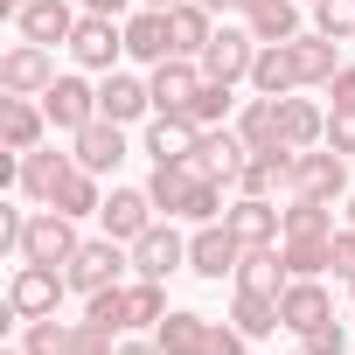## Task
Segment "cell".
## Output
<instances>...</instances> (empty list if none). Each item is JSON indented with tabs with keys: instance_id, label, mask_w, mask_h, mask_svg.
Segmentation results:
<instances>
[{
	"instance_id": "obj_43",
	"label": "cell",
	"mask_w": 355,
	"mask_h": 355,
	"mask_svg": "<svg viewBox=\"0 0 355 355\" xmlns=\"http://www.w3.org/2000/svg\"><path fill=\"white\" fill-rule=\"evenodd\" d=\"M244 348H251V334H244L237 320H230V327H223V320H209V334H202V355H244Z\"/></svg>"
},
{
	"instance_id": "obj_1",
	"label": "cell",
	"mask_w": 355,
	"mask_h": 355,
	"mask_svg": "<svg viewBox=\"0 0 355 355\" xmlns=\"http://www.w3.org/2000/svg\"><path fill=\"white\" fill-rule=\"evenodd\" d=\"M146 196H153L160 216H182V223H223V209H230L223 202L230 182H209L196 160H160L146 174Z\"/></svg>"
},
{
	"instance_id": "obj_3",
	"label": "cell",
	"mask_w": 355,
	"mask_h": 355,
	"mask_svg": "<svg viewBox=\"0 0 355 355\" xmlns=\"http://www.w3.org/2000/svg\"><path fill=\"white\" fill-rule=\"evenodd\" d=\"M125 265H132V244H119V237H84L77 244V258L63 265L70 272V293H105V286H119L125 279Z\"/></svg>"
},
{
	"instance_id": "obj_25",
	"label": "cell",
	"mask_w": 355,
	"mask_h": 355,
	"mask_svg": "<svg viewBox=\"0 0 355 355\" xmlns=\"http://www.w3.org/2000/svg\"><path fill=\"white\" fill-rule=\"evenodd\" d=\"M251 91H258V98H293V91H300V63H293V42H258V63H251Z\"/></svg>"
},
{
	"instance_id": "obj_45",
	"label": "cell",
	"mask_w": 355,
	"mask_h": 355,
	"mask_svg": "<svg viewBox=\"0 0 355 355\" xmlns=\"http://www.w3.org/2000/svg\"><path fill=\"white\" fill-rule=\"evenodd\" d=\"M112 348H119V334H105V327L77 320V341H70V355H112Z\"/></svg>"
},
{
	"instance_id": "obj_7",
	"label": "cell",
	"mask_w": 355,
	"mask_h": 355,
	"mask_svg": "<svg viewBox=\"0 0 355 355\" xmlns=\"http://www.w3.org/2000/svg\"><path fill=\"white\" fill-rule=\"evenodd\" d=\"M70 56H77V70H119V56H125V21L119 15H84L77 21V35H70Z\"/></svg>"
},
{
	"instance_id": "obj_27",
	"label": "cell",
	"mask_w": 355,
	"mask_h": 355,
	"mask_svg": "<svg viewBox=\"0 0 355 355\" xmlns=\"http://www.w3.org/2000/svg\"><path fill=\"white\" fill-rule=\"evenodd\" d=\"M237 132H244L251 153H279V146H286V139H279V98H258V91H251V98L237 105ZM286 153H293V146H286Z\"/></svg>"
},
{
	"instance_id": "obj_39",
	"label": "cell",
	"mask_w": 355,
	"mask_h": 355,
	"mask_svg": "<svg viewBox=\"0 0 355 355\" xmlns=\"http://www.w3.org/2000/svg\"><path fill=\"white\" fill-rule=\"evenodd\" d=\"M84 320H91V327H105V334H125V286L91 293V300H84Z\"/></svg>"
},
{
	"instance_id": "obj_35",
	"label": "cell",
	"mask_w": 355,
	"mask_h": 355,
	"mask_svg": "<svg viewBox=\"0 0 355 355\" xmlns=\"http://www.w3.org/2000/svg\"><path fill=\"white\" fill-rule=\"evenodd\" d=\"M300 237H334V202L293 196V202H286V237H279V244H300Z\"/></svg>"
},
{
	"instance_id": "obj_33",
	"label": "cell",
	"mask_w": 355,
	"mask_h": 355,
	"mask_svg": "<svg viewBox=\"0 0 355 355\" xmlns=\"http://www.w3.org/2000/svg\"><path fill=\"white\" fill-rule=\"evenodd\" d=\"M230 320H237L251 341H265V334H279V327H286V320H279V300H272V293H244V286L230 293Z\"/></svg>"
},
{
	"instance_id": "obj_15",
	"label": "cell",
	"mask_w": 355,
	"mask_h": 355,
	"mask_svg": "<svg viewBox=\"0 0 355 355\" xmlns=\"http://www.w3.org/2000/svg\"><path fill=\"white\" fill-rule=\"evenodd\" d=\"M98 223H105V237H119V244H139V237L160 223V209H153V196H146V189H119V182H112V196H105Z\"/></svg>"
},
{
	"instance_id": "obj_44",
	"label": "cell",
	"mask_w": 355,
	"mask_h": 355,
	"mask_svg": "<svg viewBox=\"0 0 355 355\" xmlns=\"http://www.w3.org/2000/svg\"><path fill=\"white\" fill-rule=\"evenodd\" d=\"M327 272H334V279H355V230H348V223L327 237Z\"/></svg>"
},
{
	"instance_id": "obj_14",
	"label": "cell",
	"mask_w": 355,
	"mask_h": 355,
	"mask_svg": "<svg viewBox=\"0 0 355 355\" xmlns=\"http://www.w3.org/2000/svg\"><path fill=\"white\" fill-rule=\"evenodd\" d=\"M98 119H119V125L153 119V84L132 77V70H105L98 77Z\"/></svg>"
},
{
	"instance_id": "obj_57",
	"label": "cell",
	"mask_w": 355,
	"mask_h": 355,
	"mask_svg": "<svg viewBox=\"0 0 355 355\" xmlns=\"http://www.w3.org/2000/svg\"><path fill=\"white\" fill-rule=\"evenodd\" d=\"M0 355H28V348H0Z\"/></svg>"
},
{
	"instance_id": "obj_36",
	"label": "cell",
	"mask_w": 355,
	"mask_h": 355,
	"mask_svg": "<svg viewBox=\"0 0 355 355\" xmlns=\"http://www.w3.org/2000/svg\"><path fill=\"white\" fill-rule=\"evenodd\" d=\"M160 313H167L160 279H132V286H125V334H132V327H160Z\"/></svg>"
},
{
	"instance_id": "obj_21",
	"label": "cell",
	"mask_w": 355,
	"mask_h": 355,
	"mask_svg": "<svg viewBox=\"0 0 355 355\" xmlns=\"http://www.w3.org/2000/svg\"><path fill=\"white\" fill-rule=\"evenodd\" d=\"M70 167H77V153H56V146H35V153H21V182H15V189H21L28 202H42V209H49Z\"/></svg>"
},
{
	"instance_id": "obj_26",
	"label": "cell",
	"mask_w": 355,
	"mask_h": 355,
	"mask_svg": "<svg viewBox=\"0 0 355 355\" xmlns=\"http://www.w3.org/2000/svg\"><path fill=\"white\" fill-rule=\"evenodd\" d=\"M293 63H300V91H327V77L341 70V42L334 35H320V28H306V35H293Z\"/></svg>"
},
{
	"instance_id": "obj_8",
	"label": "cell",
	"mask_w": 355,
	"mask_h": 355,
	"mask_svg": "<svg viewBox=\"0 0 355 355\" xmlns=\"http://www.w3.org/2000/svg\"><path fill=\"white\" fill-rule=\"evenodd\" d=\"M223 230H230L244 251H265V244L286 237V209H279L272 196H237V202L223 209Z\"/></svg>"
},
{
	"instance_id": "obj_48",
	"label": "cell",
	"mask_w": 355,
	"mask_h": 355,
	"mask_svg": "<svg viewBox=\"0 0 355 355\" xmlns=\"http://www.w3.org/2000/svg\"><path fill=\"white\" fill-rule=\"evenodd\" d=\"M21 230H28V209H0V251L21 258Z\"/></svg>"
},
{
	"instance_id": "obj_4",
	"label": "cell",
	"mask_w": 355,
	"mask_h": 355,
	"mask_svg": "<svg viewBox=\"0 0 355 355\" xmlns=\"http://www.w3.org/2000/svg\"><path fill=\"white\" fill-rule=\"evenodd\" d=\"M286 196H313V202H348V160L334 146H306L293 153V189Z\"/></svg>"
},
{
	"instance_id": "obj_46",
	"label": "cell",
	"mask_w": 355,
	"mask_h": 355,
	"mask_svg": "<svg viewBox=\"0 0 355 355\" xmlns=\"http://www.w3.org/2000/svg\"><path fill=\"white\" fill-rule=\"evenodd\" d=\"M327 146H334L341 160L355 153V112H327Z\"/></svg>"
},
{
	"instance_id": "obj_28",
	"label": "cell",
	"mask_w": 355,
	"mask_h": 355,
	"mask_svg": "<svg viewBox=\"0 0 355 355\" xmlns=\"http://www.w3.org/2000/svg\"><path fill=\"white\" fill-rule=\"evenodd\" d=\"M202 334H209V313H196V306H167L153 327L160 355H202Z\"/></svg>"
},
{
	"instance_id": "obj_52",
	"label": "cell",
	"mask_w": 355,
	"mask_h": 355,
	"mask_svg": "<svg viewBox=\"0 0 355 355\" xmlns=\"http://www.w3.org/2000/svg\"><path fill=\"white\" fill-rule=\"evenodd\" d=\"M258 8H265V0H237V15H258Z\"/></svg>"
},
{
	"instance_id": "obj_34",
	"label": "cell",
	"mask_w": 355,
	"mask_h": 355,
	"mask_svg": "<svg viewBox=\"0 0 355 355\" xmlns=\"http://www.w3.org/2000/svg\"><path fill=\"white\" fill-rule=\"evenodd\" d=\"M300 8H306V0H265L258 15H244V28H251L258 42H293V35H306V28H300Z\"/></svg>"
},
{
	"instance_id": "obj_50",
	"label": "cell",
	"mask_w": 355,
	"mask_h": 355,
	"mask_svg": "<svg viewBox=\"0 0 355 355\" xmlns=\"http://www.w3.org/2000/svg\"><path fill=\"white\" fill-rule=\"evenodd\" d=\"M77 8H84V15H119V21H125V15H132V0H77Z\"/></svg>"
},
{
	"instance_id": "obj_23",
	"label": "cell",
	"mask_w": 355,
	"mask_h": 355,
	"mask_svg": "<svg viewBox=\"0 0 355 355\" xmlns=\"http://www.w3.org/2000/svg\"><path fill=\"white\" fill-rule=\"evenodd\" d=\"M279 320H286V334H306V327L334 320V300H327V286H320V279H293V286L279 293Z\"/></svg>"
},
{
	"instance_id": "obj_20",
	"label": "cell",
	"mask_w": 355,
	"mask_h": 355,
	"mask_svg": "<svg viewBox=\"0 0 355 355\" xmlns=\"http://www.w3.org/2000/svg\"><path fill=\"white\" fill-rule=\"evenodd\" d=\"M70 153H77V167H91V174H119V160H125V125H119V119H91L84 132H70Z\"/></svg>"
},
{
	"instance_id": "obj_17",
	"label": "cell",
	"mask_w": 355,
	"mask_h": 355,
	"mask_svg": "<svg viewBox=\"0 0 355 355\" xmlns=\"http://www.w3.org/2000/svg\"><path fill=\"white\" fill-rule=\"evenodd\" d=\"M244 160H251V146H244L237 125H202V139H196V167L209 174V182H230V189H237Z\"/></svg>"
},
{
	"instance_id": "obj_40",
	"label": "cell",
	"mask_w": 355,
	"mask_h": 355,
	"mask_svg": "<svg viewBox=\"0 0 355 355\" xmlns=\"http://www.w3.org/2000/svg\"><path fill=\"white\" fill-rule=\"evenodd\" d=\"M286 251V272L293 279H320L327 272V237H300V244H279Z\"/></svg>"
},
{
	"instance_id": "obj_22",
	"label": "cell",
	"mask_w": 355,
	"mask_h": 355,
	"mask_svg": "<svg viewBox=\"0 0 355 355\" xmlns=\"http://www.w3.org/2000/svg\"><path fill=\"white\" fill-rule=\"evenodd\" d=\"M279 139L293 146V153H306V146H327V105H313V98H279Z\"/></svg>"
},
{
	"instance_id": "obj_10",
	"label": "cell",
	"mask_w": 355,
	"mask_h": 355,
	"mask_svg": "<svg viewBox=\"0 0 355 355\" xmlns=\"http://www.w3.org/2000/svg\"><path fill=\"white\" fill-rule=\"evenodd\" d=\"M49 84H56V49L15 42L8 56H0V91H8V98H42Z\"/></svg>"
},
{
	"instance_id": "obj_51",
	"label": "cell",
	"mask_w": 355,
	"mask_h": 355,
	"mask_svg": "<svg viewBox=\"0 0 355 355\" xmlns=\"http://www.w3.org/2000/svg\"><path fill=\"white\" fill-rule=\"evenodd\" d=\"M202 8H209V15L223 21V15H237V0H202Z\"/></svg>"
},
{
	"instance_id": "obj_59",
	"label": "cell",
	"mask_w": 355,
	"mask_h": 355,
	"mask_svg": "<svg viewBox=\"0 0 355 355\" xmlns=\"http://www.w3.org/2000/svg\"><path fill=\"white\" fill-rule=\"evenodd\" d=\"M306 8H313V0H306Z\"/></svg>"
},
{
	"instance_id": "obj_29",
	"label": "cell",
	"mask_w": 355,
	"mask_h": 355,
	"mask_svg": "<svg viewBox=\"0 0 355 355\" xmlns=\"http://www.w3.org/2000/svg\"><path fill=\"white\" fill-rule=\"evenodd\" d=\"M279 189H293V153H286V146H279V153H251L230 196H279Z\"/></svg>"
},
{
	"instance_id": "obj_12",
	"label": "cell",
	"mask_w": 355,
	"mask_h": 355,
	"mask_svg": "<svg viewBox=\"0 0 355 355\" xmlns=\"http://www.w3.org/2000/svg\"><path fill=\"white\" fill-rule=\"evenodd\" d=\"M237 265H244V244H237L223 223H196V237H189V272L209 279V286H223V279H237Z\"/></svg>"
},
{
	"instance_id": "obj_49",
	"label": "cell",
	"mask_w": 355,
	"mask_h": 355,
	"mask_svg": "<svg viewBox=\"0 0 355 355\" xmlns=\"http://www.w3.org/2000/svg\"><path fill=\"white\" fill-rule=\"evenodd\" d=\"M112 355H160V341H153V334H146V341H139V334H119Z\"/></svg>"
},
{
	"instance_id": "obj_18",
	"label": "cell",
	"mask_w": 355,
	"mask_h": 355,
	"mask_svg": "<svg viewBox=\"0 0 355 355\" xmlns=\"http://www.w3.org/2000/svg\"><path fill=\"white\" fill-rule=\"evenodd\" d=\"M125 56L146 63V70L174 56V21H167V8H132V15H125Z\"/></svg>"
},
{
	"instance_id": "obj_13",
	"label": "cell",
	"mask_w": 355,
	"mask_h": 355,
	"mask_svg": "<svg viewBox=\"0 0 355 355\" xmlns=\"http://www.w3.org/2000/svg\"><path fill=\"white\" fill-rule=\"evenodd\" d=\"M77 21H84V8H77V0H28V8L15 15L21 42H42V49H70Z\"/></svg>"
},
{
	"instance_id": "obj_41",
	"label": "cell",
	"mask_w": 355,
	"mask_h": 355,
	"mask_svg": "<svg viewBox=\"0 0 355 355\" xmlns=\"http://www.w3.org/2000/svg\"><path fill=\"white\" fill-rule=\"evenodd\" d=\"M313 28L334 42H355V0H313Z\"/></svg>"
},
{
	"instance_id": "obj_54",
	"label": "cell",
	"mask_w": 355,
	"mask_h": 355,
	"mask_svg": "<svg viewBox=\"0 0 355 355\" xmlns=\"http://www.w3.org/2000/svg\"><path fill=\"white\" fill-rule=\"evenodd\" d=\"M0 8H8V15H21V8H28V0H0Z\"/></svg>"
},
{
	"instance_id": "obj_47",
	"label": "cell",
	"mask_w": 355,
	"mask_h": 355,
	"mask_svg": "<svg viewBox=\"0 0 355 355\" xmlns=\"http://www.w3.org/2000/svg\"><path fill=\"white\" fill-rule=\"evenodd\" d=\"M327 98H334L327 112H355V63H341V70L327 77Z\"/></svg>"
},
{
	"instance_id": "obj_56",
	"label": "cell",
	"mask_w": 355,
	"mask_h": 355,
	"mask_svg": "<svg viewBox=\"0 0 355 355\" xmlns=\"http://www.w3.org/2000/svg\"><path fill=\"white\" fill-rule=\"evenodd\" d=\"M348 320H355V279H348Z\"/></svg>"
},
{
	"instance_id": "obj_32",
	"label": "cell",
	"mask_w": 355,
	"mask_h": 355,
	"mask_svg": "<svg viewBox=\"0 0 355 355\" xmlns=\"http://www.w3.org/2000/svg\"><path fill=\"white\" fill-rule=\"evenodd\" d=\"M98 182H105V174H91V167H70L49 209H63V216H77V223H84V216H98V209H105V189H98Z\"/></svg>"
},
{
	"instance_id": "obj_9",
	"label": "cell",
	"mask_w": 355,
	"mask_h": 355,
	"mask_svg": "<svg viewBox=\"0 0 355 355\" xmlns=\"http://www.w3.org/2000/svg\"><path fill=\"white\" fill-rule=\"evenodd\" d=\"M132 272H139V279H160V286H167L174 272H189V237L174 230V216H160V223L132 244Z\"/></svg>"
},
{
	"instance_id": "obj_42",
	"label": "cell",
	"mask_w": 355,
	"mask_h": 355,
	"mask_svg": "<svg viewBox=\"0 0 355 355\" xmlns=\"http://www.w3.org/2000/svg\"><path fill=\"white\" fill-rule=\"evenodd\" d=\"M300 348H306V355H348V320H320V327H306Z\"/></svg>"
},
{
	"instance_id": "obj_30",
	"label": "cell",
	"mask_w": 355,
	"mask_h": 355,
	"mask_svg": "<svg viewBox=\"0 0 355 355\" xmlns=\"http://www.w3.org/2000/svg\"><path fill=\"white\" fill-rule=\"evenodd\" d=\"M167 21H174V56H202L209 49V35L223 28L202 0H182V8H167Z\"/></svg>"
},
{
	"instance_id": "obj_24",
	"label": "cell",
	"mask_w": 355,
	"mask_h": 355,
	"mask_svg": "<svg viewBox=\"0 0 355 355\" xmlns=\"http://www.w3.org/2000/svg\"><path fill=\"white\" fill-rule=\"evenodd\" d=\"M42 132H49L42 98H0V139H8V153H35Z\"/></svg>"
},
{
	"instance_id": "obj_55",
	"label": "cell",
	"mask_w": 355,
	"mask_h": 355,
	"mask_svg": "<svg viewBox=\"0 0 355 355\" xmlns=\"http://www.w3.org/2000/svg\"><path fill=\"white\" fill-rule=\"evenodd\" d=\"M341 209H348V230H355V196H348V202H341Z\"/></svg>"
},
{
	"instance_id": "obj_37",
	"label": "cell",
	"mask_w": 355,
	"mask_h": 355,
	"mask_svg": "<svg viewBox=\"0 0 355 355\" xmlns=\"http://www.w3.org/2000/svg\"><path fill=\"white\" fill-rule=\"evenodd\" d=\"M230 112H237V84H216V77H202V91H196L189 119H196V125H223Z\"/></svg>"
},
{
	"instance_id": "obj_58",
	"label": "cell",
	"mask_w": 355,
	"mask_h": 355,
	"mask_svg": "<svg viewBox=\"0 0 355 355\" xmlns=\"http://www.w3.org/2000/svg\"><path fill=\"white\" fill-rule=\"evenodd\" d=\"M293 355H306V348H293Z\"/></svg>"
},
{
	"instance_id": "obj_11",
	"label": "cell",
	"mask_w": 355,
	"mask_h": 355,
	"mask_svg": "<svg viewBox=\"0 0 355 355\" xmlns=\"http://www.w3.org/2000/svg\"><path fill=\"white\" fill-rule=\"evenodd\" d=\"M42 112H49V132H84L98 119V84H84V70H70L42 91Z\"/></svg>"
},
{
	"instance_id": "obj_2",
	"label": "cell",
	"mask_w": 355,
	"mask_h": 355,
	"mask_svg": "<svg viewBox=\"0 0 355 355\" xmlns=\"http://www.w3.org/2000/svg\"><path fill=\"white\" fill-rule=\"evenodd\" d=\"M63 293H70V272L63 265H28V258H15V279H8V313L28 327V320H49L56 306H63Z\"/></svg>"
},
{
	"instance_id": "obj_6",
	"label": "cell",
	"mask_w": 355,
	"mask_h": 355,
	"mask_svg": "<svg viewBox=\"0 0 355 355\" xmlns=\"http://www.w3.org/2000/svg\"><path fill=\"white\" fill-rule=\"evenodd\" d=\"M77 216H63V209H35L28 216V230H21V258L28 265H70L77 258Z\"/></svg>"
},
{
	"instance_id": "obj_53",
	"label": "cell",
	"mask_w": 355,
	"mask_h": 355,
	"mask_svg": "<svg viewBox=\"0 0 355 355\" xmlns=\"http://www.w3.org/2000/svg\"><path fill=\"white\" fill-rule=\"evenodd\" d=\"M139 8H182V0H139Z\"/></svg>"
},
{
	"instance_id": "obj_38",
	"label": "cell",
	"mask_w": 355,
	"mask_h": 355,
	"mask_svg": "<svg viewBox=\"0 0 355 355\" xmlns=\"http://www.w3.org/2000/svg\"><path fill=\"white\" fill-rule=\"evenodd\" d=\"M70 341H77V320H28V334H21V348L28 355H70Z\"/></svg>"
},
{
	"instance_id": "obj_31",
	"label": "cell",
	"mask_w": 355,
	"mask_h": 355,
	"mask_svg": "<svg viewBox=\"0 0 355 355\" xmlns=\"http://www.w3.org/2000/svg\"><path fill=\"white\" fill-rule=\"evenodd\" d=\"M237 286H244V293H272V300H279V293L293 286V272H286V251H279V244H265V251H244V265H237Z\"/></svg>"
},
{
	"instance_id": "obj_5",
	"label": "cell",
	"mask_w": 355,
	"mask_h": 355,
	"mask_svg": "<svg viewBox=\"0 0 355 355\" xmlns=\"http://www.w3.org/2000/svg\"><path fill=\"white\" fill-rule=\"evenodd\" d=\"M196 63H202V77H216V84H251V63H258V35H251L244 21H237V28L223 21Z\"/></svg>"
},
{
	"instance_id": "obj_16",
	"label": "cell",
	"mask_w": 355,
	"mask_h": 355,
	"mask_svg": "<svg viewBox=\"0 0 355 355\" xmlns=\"http://www.w3.org/2000/svg\"><path fill=\"white\" fill-rule=\"evenodd\" d=\"M196 139H202V125H196L189 112H153L146 132H139V146H146L153 167H160V160H196Z\"/></svg>"
},
{
	"instance_id": "obj_19",
	"label": "cell",
	"mask_w": 355,
	"mask_h": 355,
	"mask_svg": "<svg viewBox=\"0 0 355 355\" xmlns=\"http://www.w3.org/2000/svg\"><path fill=\"white\" fill-rule=\"evenodd\" d=\"M146 84H153V112H189L196 91H202V63L196 56H167V63L146 70Z\"/></svg>"
}]
</instances>
